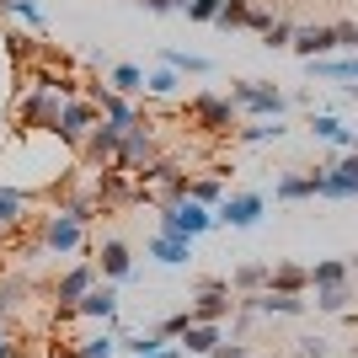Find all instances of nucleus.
I'll use <instances>...</instances> for the list:
<instances>
[{
	"instance_id": "1",
	"label": "nucleus",
	"mask_w": 358,
	"mask_h": 358,
	"mask_svg": "<svg viewBox=\"0 0 358 358\" xmlns=\"http://www.w3.org/2000/svg\"><path fill=\"white\" fill-rule=\"evenodd\" d=\"M161 230H166V236L198 241V236H209V230H214V209H209V203H198V198H177V203H166Z\"/></svg>"
},
{
	"instance_id": "2",
	"label": "nucleus",
	"mask_w": 358,
	"mask_h": 358,
	"mask_svg": "<svg viewBox=\"0 0 358 358\" xmlns=\"http://www.w3.org/2000/svg\"><path fill=\"white\" fill-rule=\"evenodd\" d=\"M86 220H91V203H64V209L48 214V230H43V246L48 252H75L80 236H86Z\"/></svg>"
},
{
	"instance_id": "3",
	"label": "nucleus",
	"mask_w": 358,
	"mask_h": 358,
	"mask_svg": "<svg viewBox=\"0 0 358 358\" xmlns=\"http://www.w3.org/2000/svg\"><path fill=\"white\" fill-rule=\"evenodd\" d=\"M230 102L246 107V113H257V118H284L289 96L273 86V80H236V86H230Z\"/></svg>"
},
{
	"instance_id": "4",
	"label": "nucleus",
	"mask_w": 358,
	"mask_h": 358,
	"mask_svg": "<svg viewBox=\"0 0 358 358\" xmlns=\"http://www.w3.org/2000/svg\"><path fill=\"white\" fill-rule=\"evenodd\" d=\"M236 289L230 278H198V305H193V327H220L224 315L236 310Z\"/></svg>"
},
{
	"instance_id": "5",
	"label": "nucleus",
	"mask_w": 358,
	"mask_h": 358,
	"mask_svg": "<svg viewBox=\"0 0 358 358\" xmlns=\"http://www.w3.org/2000/svg\"><path fill=\"white\" fill-rule=\"evenodd\" d=\"M268 214V198L262 193H230L214 203V224H230V230H257Z\"/></svg>"
},
{
	"instance_id": "6",
	"label": "nucleus",
	"mask_w": 358,
	"mask_h": 358,
	"mask_svg": "<svg viewBox=\"0 0 358 358\" xmlns=\"http://www.w3.org/2000/svg\"><path fill=\"white\" fill-rule=\"evenodd\" d=\"M310 182H315V198H358V150H348L337 166L310 171Z\"/></svg>"
},
{
	"instance_id": "7",
	"label": "nucleus",
	"mask_w": 358,
	"mask_h": 358,
	"mask_svg": "<svg viewBox=\"0 0 358 358\" xmlns=\"http://www.w3.org/2000/svg\"><path fill=\"white\" fill-rule=\"evenodd\" d=\"M145 166H155V139H150V123H139V129H123L118 171H145Z\"/></svg>"
},
{
	"instance_id": "8",
	"label": "nucleus",
	"mask_w": 358,
	"mask_h": 358,
	"mask_svg": "<svg viewBox=\"0 0 358 358\" xmlns=\"http://www.w3.org/2000/svg\"><path fill=\"white\" fill-rule=\"evenodd\" d=\"M91 289H96V268H91V262H80V268H70L59 284H54V299H59L64 315H75V305H80Z\"/></svg>"
},
{
	"instance_id": "9",
	"label": "nucleus",
	"mask_w": 358,
	"mask_h": 358,
	"mask_svg": "<svg viewBox=\"0 0 358 358\" xmlns=\"http://www.w3.org/2000/svg\"><path fill=\"white\" fill-rule=\"evenodd\" d=\"M96 118H102V107H96V102H64V113H59V129H54V134L75 145V139L86 134V129H96Z\"/></svg>"
},
{
	"instance_id": "10",
	"label": "nucleus",
	"mask_w": 358,
	"mask_h": 358,
	"mask_svg": "<svg viewBox=\"0 0 358 358\" xmlns=\"http://www.w3.org/2000/svg\"><path fill=\"white\" fill-rule=\"evenodd\" d=\"M289 48H294L305 64H310V59H327L331 48H337V27H299Z\"/></svg>"
},
{
	"instance_id": "11",
	"label": "nucleus",
	"mask_w": 358,
	"mask_h": 358,
	"mask_svg": "<svg viewBox=\"0 0 358 358\" xmlns=\"http://www.w3.org/2000/svg\"><path fill=\"white\" fill-rule=\"evenodd\" d=\"M193 118L203 123V129H230V118H236V102H230V96H214V91H203V96H193Z\"/></svg>"
},
{
	"instance_id": "12",
	"label": "nucleus",
	"mask_w": 358,
	"mask_h": 358,
	"mask_svg": "<svg viewBox=\"0 0 358 358\" xmlns=\"http://www.w3.org/2000/svg\"><path fill=\"white\" fill-rule=\"evenodd\" d=\"M118 145H123V129L113 118H96V129L86 139V155L91 161H118Z\"/></svg>"
},
{
	"instance_id": "13",
	"label": "nucleus",
	"mask_w": 358,
	"mask_h": 358,
	"mask_svg": "<svg viewBox=\"0 0 358 358\" xmlns=\"http://www.w3.org/2000/svg\"><path fill=\"white\" fill-rule=\"evenodd\" d=\"M75 315H91V321H102V327H107V321H118V289H113V284H96L80 305H75Z\"/></svg>"
},
{
	"instance_id": "14",
	"label": "nucleus",
	"mask_w": 358,
	"mask_h": 358,
	"mask_svg": "<svg viewBox=\"0 0 358 358\" xmlns=\"http://www.w3.org/2000/svg\"><path fill=\"white\" fill-rule=\"evenodd\" d=\"M150 257H155V262H166V268H182V262H193V241L187 236H155L150 241Z\"/></svg>"
},
{
	"instance_id": "15",
	"label": "nucleus",
	"mask_w": 358,
	"mask_h": 358,
	"mask_svg": "<svg viewBox=\"0 0 358 358\" xmlns=\"http://www.w3.org/2000/svg\"><path fill=\"white\" fill-rule=\"evenodd\" d=\"M268 289H278V294H305V289H310V268H299V262H278V268L268 273Z\"/></svg>"
},
{
	"instance_id": "16",
	"label": "nucleus",
	"mask_w": 358,
	"mask_h": 358,
	"mask_svg": "<svg viewBox=\"0 0 358 358\" xmlns=\"http://www.w3.org/2000/svg\"><path fill=\"white\" fill-rule=\"evenodd\" d=\"M107 278V284H118V278H129V273H134V257H129V246H123V241H107L102 246V268H96Z\"/></svg>"
},
{
	"instance_id": "17",
	"label": "nucleus",
	"mask_w": 358,
	"mask_h": 358,
	"mask_svg": "<svg viewBox=\"0 0 358 358\" xmlns=\"http://www.w3.org/2000/svg\"><path fill=\"white\" fill-rule=\"evenodd\" d=\"M27 209H32V198H27V193L0 187V236H6V230H16V224L27 220Z\"/></svg>"
},
{
	"instance_id": "18",
	"label": "nucleus",
	"mask_w": 358,
	"mask_h": 358,
	"mask_svg": "<svg viewBox=\"0 0 358 358\" xmlns=\"http://www.w3.org/2000/svg\"><path fill=\"white\" fill-rule=\"evenodd\" d=\"M268 262H241L236 273H230V289H236V294H262V289H268Z\"/></svg>"
},
{
	"instance_id": "19",
	"label": "nucleus",
	"mask_w": 358,
	"mask_h": 358,
	"mask_svg": "<svg viewBox=\"0 0 358 358\" xmlns=\"http://www.w3.org/2000/svg\"><path fill=\"white\" fill-rule=\"evenodd\" d=\"M220 348V327H187L182 331V358H209Z\"/></svg>"
},
{
	"instance_id": "20",
	"label": "nucleus",
	"mask_w": 358,
	"mask_h": 358,
	"mask_svg": "<svg viewBox=\"0 0 358 358\" xmlns=\"http://www.w3.org/2000/svg\"><path fill=\"white\" fill-rule=\"evenodd\" d=\"M348 273H353V262H343V257H321L310 268V289H331V284H348Z\"/></svg>"
},
{
	"instance_id": "21",
	"label": "nucleus",
	"mask_w": 358,
	"mask_h": 358,
	"mask_svg": "<svg viewBox=\"0 0 358 358\" xmlns=\"http://www.w3.org/2000/svg\"><path fill=\"white\" fill-rule=\"evenodd\" d=\"M310 129H315V134H321V139H327V145H337V150H353V129H348V123L343 118H331V113H315V123H310Z\"/></svg>"
},
{
	"instance_id": "22",
	"label": "nucleus",
	"mask_w": 358,
	"mask_h": 358,
	"mask_svg": "<svg viewBox=\"0 0 358 358\" xmlns=\"http://www.w3.org/2000/svg\"><path fill=\"white\" fill-rule=\"evenodd\" d=\"M96 107H102V118H113L118 129H139V123H145L134 107L123 102V96H113V91H102V96H96Z\"/></svg>"
},
{
	"instance_id": "23",
	"label": "nucleus",
	"mask_w": 358,
	"mask_h": 358,
	"mask_svg": "<svg viewBox=\"0 0 358 358\" xmlns=\"http://www.w3.org/2000/svg\"><path fill=\"white\" fill-rule=\"evenodd\" d=\"M310 75H321V80H358V54H348V59H310Z\"/></svg>"
},
{
	"instance_id": "24",
	"label": "nucleus",
	"mask_w": 358,
	"mask_h": 358,
	"mask_svg": "<svg viewBox=\"0 0 358 358\" xmlns=\"http://www.w3.org/2000/svg\"><path fill=\"white\" fill-rule=\"evenodd\" d=\"M273 198H278V203H305V198H315V182L310 177H278Z\"/></svg>"
},
{
	"instance_id": "25",
	"label": "nucleus",
	"mask_w": 358,
	"mask_h": 358,
	"mask_svg": "<svg viewBox=\"0 0 358 358\" xmlns=\"http://www.w3.org/2000/svg\"><path fill=\"white\" fill-rule=\"evenodd\" d=\"M348 299H353V289H348V284L315 289V310H327V315H343V310H348Z\"/></svg>"
},
{
	"instance_id": "26",
	"label": "nucleus",
	"mask_w": 358,
	"mask_h": 358,
	"mask_svg": "<svg viewBox=\"0 0 358 358\" xmlns=\"http://www.w3.org/2000/svg\"><path fill=\"white\" fill-rule=\"evenodd\" d=\"M161 59L171 64L177 75H209V59H203V54H182V48H166Z\"/></svg>"
},
{
	"instance_id": "27",
	"label": "nucleus",
	"mask_w": 358,
	"mask_h": 358,
	"mask_svg": "<svg viewBox=\"0 0 358 358\" xmlns=\"http://www.w3.org/2000/svg\"><path fill=\"white\" fill-rule=\"evenodd\" d=\"M289 129H284V118H262V123H252V129H241V139L246 145H268V139H284Z\"/></svg>"
},
{
	"instance_id": "28",
	"label": "nucleus",
	"mask_w": 358,
	"mask_h": 358,
	"mask_svg": "<svg viewBox=\"0 0 358 358\" xmlns=\"http://www.w3.org/2000/svg\"><path fill=\"white\" fill-rule=\"evenodd\" d=\"M214 22H220L224 32L230 27H252V6H246V0H224V11L214 16Z\"/></svg>"
},
{
	"instance_id": "29",
	"label": "nucleus",
	"mask_w": 358,
	"mask_h": 358,
	"mask_svg": "<svg viewBox=\"0 0 358 358\" xmlns=\"http://www.w3.org/2000/svg\"><path fill=\"white\" fill-rule=\"evenodd\" d=\"M118 343H123V337L102 331V337H86V348H75V353H80V358H113V353H118Z\"/></svg>"
},
{
	"instance_id": "30",
	"label": "nucleus",
	"mask_w": 358,
	"mask_h": 358,
	"mask_svg": "<svg viewBox=\"0 0 358 358\" xmlns=\"http://www.w3.org/2000/svg\"><path fill=\"white\" fill-rule=\"evenodd\" d=\"M187 198H198V203H220L224 198V187H220V177H193V187H187Z\"/></svg>"
},
{
	"instance_id": "31",
	"label": "nucleus",
	"mask_w": 358,
	"mask_h": 358,
	"mask_svg": "<svg viewBox=\"0 0 358 358\" xmlns=\"http://www.w3.org/2000/svg\"><path fill=\"white\" fill-rule=\"evenodd\" d=\"M113 86L118 91H145V70H139V64H113Z\"/></svg>"
},
{
	"instance_id": "32",
	"label": "nucleus",
	"mask_w": 358,
	"mask_h": 358,
	"mask_svg": "<svg viewBox=\"0 0 358 358\" xmlns=\"http://www.w3.org/2000/svg\"><path fill=\"white\" fill-rule=\"evenodd\" d=\"M145 91H155V96H171V91H177V70H171V64H166V70L145 75Z\"/></svg>"
},
{
	"instance_id": "33",
	"label": "nucleus",
	"mask_w": 358,
	"mask_h": 358,
	"mask_svg": "<svg viewBox=\"0 0 358 358\" xmlns=\"http://www.w3.org/2000/svg\"><path fill=\"white\" fill-rule=\"evenodd\" d=\"M294 22H273V27L268 32H262V43H268V48H289V43H294Z\"/></svg>"
},
{
	"instance_id": "34",
	"label": "nucleus",
	"mask_w": 358,
	"mask_h": 358,
	"mask_svg": "<svg viewBox=\"0 0 358 358\" xmlns=\"http://www.w3.org/2000/svg\"><path fill=\"white\" fill-rule=\"evenodd\" d=\"M220 11H224V0H187V16H193V22H214Z\"/></svg>"
},
{
	"instance_id": "35",
	"label": "nucleus",
	"mask_w": 358,
	"mask_h": 358,
	"mask_svg": "<svg viewBox=\"0 0 358 358\" xmlns=\"http://www.w3.org/2000/svg\"><path fill=\"white\" fill-rule=\"evenodd\" d=\"M6 6H11L16 16H27L32 27H43V11H38V6H32V0H6Z\"/></svg>"
},
{
	"instance_id": "36",
	"label": "nucleus",
	"mask_w": 358,
	"mask_h": 358,
	"mask_svg": "<svg viewBox=\"0 0 358 358\" xmlns=\"http://www.w3.org/2000/svg\"><path fill=\"white\" fill-rule=\"evenodd\" d=\"M299 358H331V348L321 343V337H305V343H299Z\"/></svg>"
},
{
	"instance_id": "37",
	"label": "nucleus",
	"mask_w": 358,
	"mask_h": 358,
	"mask_svg": "<svg viewBox=\"0 0 358 358\" xmlns=\"http://www.w3.org/2000/svg\"><path fill=\"white\" fill-rule=\"evenodd\" d=\"M337 48H353L358 54V22H343V27H337Z\"/></svg>"
},
{
	"instance_id": "38",
	"label": "nucleus",
	"mask_w": 358,
	"mask_h": 358,
	"mask_svg": "<svg viewBox=\"0 0 358 358\" xmlns=\"http://www.w3.org/2000/svg\"><path fill=\"white\" fill-rule=\"evenodd\" d=\"M209 358H252V353H246V343H220Z\"/></svg>"
},
{
	"instance_id": "39",
	"label": "nucleus",
	"mask_w": 358,
	"mask_h": 358,
	"mask_svg": "<svg viewBox=\"0 0 358 358\" xmlns=\"http://www.w3.org/2000/svg\"><path fill=\"white\" fill-rule=\"evenodd\" d=\"M16 294H22V284H11V289H0V321L11 315V305H16Z\"/></svg>"
},
{
	"instance_id": "40",
	"label": "nucleus",
	"mask_w": 358,
	"mask_h": 358,
	"mask_svg": "<svg viewBox=\"0 0 358 358\" xmlns=\"http://www.w3.org/2000/svg\"><path fill=\"white\" fill-rule=\"evenodd\" d=\"M0 358H16V343L6 337V331H0Z\"/></svg>"
},
{
	"instance_id": "41",
	"label": "nucleus",
	"mask_w": 358,
	"mask_h": 358,
	"mask_svg": "<svg viewBox=\"0 0 358 358\" xmlns=\"http://www.w3.org/2000/svg\"><path fill=\"white\" fill-rule=\"evenodd\" d=\"M150 11H177V0H145Z\"/></svg>"
},
{
	"instance_id": "42",
	"label": "nucleus",
	"mask_w": 358,
	"mask_h": 358,
	"mask_svg": "<svg viewBox=\"0 0 358 358\" xmlns=\"http://www.w3.org/2000/svg\"><path fill=\"white\" fill-rule=\"evenodd\" d=\"M348 96H353V102H358V86H348Z\"/></svg>"
},
{
	"instance_id": "43",
	"label": "nucleus",
	"mask_w": 358,
	"mask_h": 358,
	"mask_svg": "<svg viewBox=\"0 0 358 358\" xmlns=\"http://www.w3.org/2000/svg\"><path fill=\"white\" fill-rule=\"evenodd\" d=\"M177 6H187V0H177Z\"/></svg>"
},
{
	"instance_id": "44",
	"label": "nucleus",
	"mask_w": 358,
	"mask_h": 358,
	"mask_svg": "<svg viewBox=\"0 0 358 358\" xmlns=\"http://www.w3.org/2000/svg\"><path fill=\"white\" fill-rule=\"evenodd\" d=\"M353 273H358V262H353Z\"/></svg>"
},
{
	"instance_id": "45",
	"label": "nucleus",
	"mask_w": 358,
	"mask_h": 358,
	"mask_svg": "<svg viewBox=\"0 0 358 358\" xmlns=\"http://www.w3.org/2000/svg\"><path fill=\"white\" fill-rule=\"evenodd\" d=\"M294 358H299V353H294Z\"/></svg>"
}]
</instances>
